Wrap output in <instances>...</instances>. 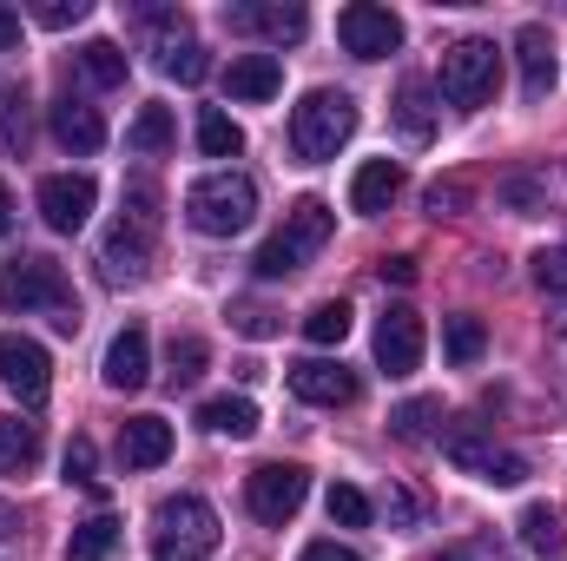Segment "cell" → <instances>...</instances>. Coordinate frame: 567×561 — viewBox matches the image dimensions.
I'll return each instance as SVG.
<instances>
[{
	"mask_svg": "<svg viewBox=\"0 0 567 561\" xmlns=\"http://www.w3.org/2000/svg\"><path fill=\"white\" fill-rule=\"evenodd\" d=\"M0 310H20V317H53V330H80V297L66 272L53 258H13L0 272Z\"/></svg>",
	"mask_w": 567,
	"mask_h": 561,
	"instance_id": "cell-1",
	"label": "cell"
},
{
	"mask_svg": "<svg viewBox=\"0 0 567 561\" xmlns=\"http://www.w3.org/2000/svg\"><path fill=\"white\" fill-rule=\"evenodd\" d=\"M350 133H357V100L337 93V86H310V93L290 106V145H297V159H310V165L337 159V152L350 145Z\"/></svg>",
	"mask_w": 567,
	"mask_h": 561,
	"instance_id": "cell-2",
	"label": "cell"
},
{
	"mask_svg": "<svg viewBox=\"0 0 567 561\" xmlns=\"http://www.w3.org/2000/svg\"><path fill=\"white\" fill-rule=\"evenodd\" d=\"M218 555V516L205 496H165L152 509V561H212Z\"/></svg>",
	"mask_w": 567,
	"mask_h": 561,
	"instance_id": "cell-3",
	"label": "cell"
},
{
	"mask_svg": "<svg viewBox=\"0 0 567 561\" xmlns=\"http://www.w3.org/2000/svg\"><path fill=\"white\" fill-rule=\"evenodd\" d=\"M185 218L205 232V238H238L251 218H258V185L245 172H212L185 192Z\"/></svg>",
	"mask_w": 567,
	"mask_h": 561,
	"instance_id": "cell-4",
	"label": "cell"
},
{
	"mask_svg": "<svg viewBox=\"0 0 567 561\" xmlns=\"http://www.w3.org/2000/svg\"><path fill=\"white\" fill-rule=\"evenodd\" d=\"M495 86H502V53H495V40H455V47H442V100H449V106L475 113V106L495 100Z\"/></svg>",
	"mask_w": 567,
	"mask_h": 561,
	"instance_id": "cell-5",
	"label": "cell"
},
{
	"mask_svg": "<svg viewBox=\"0 0 567 561\" xmlns=\"http://www.w3.org/2000/svg\"><path fill=\"white\" fill-rule=\"evenodd\" d=\"M442 456H449L462 476L488 482V489H515V482L528 476V462H522L515 449H502L482 422H449V429H442Z\"/></svg>",
	"mask_w": 567,
	"mask_h": 561,
	"instance_id": "cell-6",
	"label": "cell"
},
{
	"mask_svg": "<svg viewBox=\"0 0 567 561\" xmlns=\"http://www.w3.org/2000/svg\"><path fill=\"white\" fill-rule=\"evenodd\" d=\"M152 232H158V192H152V185H133V212L113 225V238H106V252H100L106 278L113 284L145 278V265H152Z\"/></svg>",
	"mask_w": 567,
	"mask_h": 561,
	"instance_id": "cell-7",
	"label": "cell"
},
{
	"mask_svg": "<svg viewBox=\"0 0 567 561\" xmlns=\"http://www.w3.org/2000/svg\"><path fill=\"white\" fill-rule=\"evenodd\" d=\"M303 496H310V476H303L297 462H258V469L245 476V502H251V516L271 522V529H284V522L303 509Z\"/></svg>",
	"mask_w": 567,
	"mask_h": 561,
	"instance_id": "cell-8",
	"label": "cell"
},
{
	"mask_svg": "<svg viewBox=\"0 0 567 561\" xmlns=\"http://www.w3.org/2000/svg\"><path fill=\"white\" fill-rule=\"evenodd\" d=\"M337 40H343V53H357V60H390V53L403 47V20H396L390 7H377V0H350V7L337 13Z\"/></svg>",
	"mask_w": 567,
	"mask_h": 561,
	"instance_id": "cell-9",
	"label": "cell"
},
{
	"mask_svg": "<svg viewBox=\"0 0 567 561\" xmlns=\"http://www.w3.org/2000/svg\"><path fill=\"white\" fill-rule=\"evenodd\" d=\"M33 205H40V218H47V232H60V238H73L86 218H93V205H100V185L86 178V172H53V178H40V192H33Z\"/></svg>",
	"mask_w": 567,
	"mask_h": 561,
	"instance_id": "cell-10",
	"label": "cell"
},
{
	"mask_svg": "<svg viewBox=\"0 0 567 561\" xmlns=\"http://www.w3.org/2000/svg\"><path fill=\"white\" fill-rule=\"evenodd\" d=\"M0 384H7L27 410L47 404V390H53V357H47V344L7 330V337H0Z\"/></svg>",
	"mask_w": 567,
	"mask_h": 561,
	"instance_id": "cell-11",
	"label": "cell"
},
{
	"mask_svg": "<svg viewBox=\"0 0 567 561\" xmlns=\"http://www.w3.org/2000/svg\"><path fill=\"white\" fill-rule=\"evenodd\" d=\"M357 370L350 364H330V357H303V364H290V397L297 404H310V410H343V404H357Z\"/></svg>",
	"mask_w": 567,
	"mask_h": 561,
	"instance_id": "cell-12",
	"label": "cell"
},
{
	"mask_svg": "<svg viewBox=\"0 0 567 561\" xmlns=\"http://www.w3.org/2000/svg\"><path fill=\"white\" fill-rule=\"evenodd\" d=\"M377 364H383L390 377H410V370L423 364V317H416L410 304H390V310L377 317Z\"/></svg>",
	"mask_w": 567,
	"mask_h": 561,
	"instance_id": "cell-13",
	"label": "cell"
},
{
	"mask_svg": "<svg viewBox=\"0 0 567 561\" xmlns=\"http://www.w3.org/2000/svg\"><path fill=\"white\" fill-rule=\"evenodd\" d=\"M100 377H106V390H145V377H152V337H145V324H126L106 344Z\"/></svg>",
	"mask_w": 567,
	"mask_h": 561,
	"instance_id": "cell-14",
	"label": "cell"
},
{
	"mask_svg": "<svg viewBox=\"0 0 567 561\" xmlns=\"http://www.w3.org/2000/svg\"><path fill=\"white\" fill-rule=\"evenodd\" d=\"M225 27L231 33H265V40H297L303 27H310V13L303 7H284V0H245V7H225Z\"/></svg>",
	"mask_w": 567,
	"mask_h": 561,
	"instance_id": "cell-15",
	"label": "cell"
},
{
	"mask_svg": "<svg viewBox=\"0 0 567 561\" xmlns=\"http://www.w3.org/2000/svg\"><path fill=\"white\" fill-rule=\"evenodd\" d=\"M225 93H231V100H245V106L278 100V93H284V60H278V53H238V60L225 67Z\"/></svg>",
	"mask_w": 567,
	"mask_h": 561,
	"instance_id": "cell-16",
	"label": "cell"
},
{
	"mask_svg": "<svg viewBox=\"0 0 567 561\" xmlns=\"http://www.w3.org/2000/svg\"><path fill=\"white\" fill-rule=\"evenodd\" d=\"M396 192H403V165L396 159H363L357 178H350V212L357 218H383L396 205Z\"/></svg>",
	"mask_w": 567,
	"mask_h": 561,
	"instance_id": "cell-17",
	"label": "cell"
},
{
	"mask_svg": "<svg viewBox=\"0 0 567 561\" xmlns=\"http://www.w3.org/2000/svg\"><path fill=\"white\" fill-rule=\"evenodd\" d=\"M515 60H522V100H548L555 93V40H548V27H522Z\"/></svg>",
	"mask_w": 567,
	"mask_h": 561,
	"instance_id": "cell-18",
	"label": "cell"
},
{
	"mask_svg": "<svg viewBox=\"0 0 567 561\" xmlns=\"http://www.w3.org/2000/svg\"><path fill=\"white\" fill-rule=\"evenodd\" d=\"M172 456V422L165 417H126L120 429V462L126 469H158Z\"/></svg>",
	"mask_w": 567,
	"mask_h": 561,
	"instance_id": "cell-19",
	"label": "cell"
},
{
	"mask_svg": "<svg viewBox=\"0 0 567 561\" xmlns=\"http://www.w3.org/2000/svg\"><path fill=\"white\" fill-rule=\"evenodd\" d=\"M53 140L66 145V152H100L106 145V120H100V106H86V100H60L53 106Z\"/></svg>",
	"mask_w": 567,
	"mask_h": 561,
	"instance_id": "cell-20",
	"label": "cell"
},
{
	"mask_svg": "<svg viewBox=\"0 0 567 561\" xmlns=\"http://www.w3.org/2000/svg\"><path fill=\"white\" fill-rule=\"evenodd\" d=\"M330 232H337V212L323 205V198H297L290 205V218H284V238L310 258V252H323L330 245Z\"/></svg>",
	"mask_w": 567,
	"mask_h": 561,
	"instance_id": "cell-21",
	"label": "cell"
},
{
	"mask_svg": "<svg viewBox=\"0 0 567 561\" xmlns=\"http://www.w3.org/2000/svg\"><path fill=\"white\" fill-rule=\"evenodd\" d=\"M555 198H567V172L561 178H548V172H515V178L502 185V205H515L522 218H542Z\"/></svg>",
	"mask_w": 567,
	"mask_h": 561,
	"instance_id": "cell-22",
	"label": "cell"
},
{
	"mask_svg": "<svg viewBox=\"0 0 567 561\" xmlns=\"http://www.w3.org/2000/svg\"><path fill=\"white\" fill-rule=\"evenodd\" d=\"M40 469V422L0 417V476H33Z\"/></svg>",
	"mask_w": 567,
	"mask_h": 561,
	"instance_id": "cell-23",
	"label": "cell"
},
{
	"mask_svg": "<svg viewBox=\"0 0 567 561\" xmlns=\"http://www.w3.org/2000/svg\"><path fill=\"white\" fill-rule=\"evenodd\" d=\"M172 140H178V120H172V106H140V120L126 126V152H140V159L172 152Z\"/></svg>",
	"mask_w": 567,
	"mask_h": 561,
	"instance_id": "cell-24",
	"label": "cell"
},
{
	"mask_svg": "<svg viewBox=\"0 0 567 561\" xmlns=\"http://www.w3.org/2000/svg\"><path fill=\"white\" fill-rule=\"evenodd\" d=\"M198 422L212 429V436H231V442H245V436H258V404L251 397H212Z\"/></svg>",
	"mask_w": 567,
	"mask_h": 561,
	"instance_id": "cell-25",
	"label": "cell"
},
{
	"mask_svg": "<svg viewBox=\"0 0 567 561\" xmlns=\"http://www.w3.org/2000/svg\"><path fill=\"white\" fill-rule=\"evenodd\" d=\"M390 113H396L403 140H416V145H423L429 133H435V100H429V86H423V80H403V86H396V106H390Z\"/></svg>",
	"mask_w": 567,
	"mask_h": 561,
	"instance_id": "cell-26",
	"label": "cell"
},
{
	"mask_svg": "<svg viewBox=\"0 0 567 561\" xmlns=\"http://www.w3.org/2000/svg\"><path fill=\"white\" fill-rule=\"evenodd\" d=\"M522 542H528V549H535V555H561L567 549V529H561V509H548V502H528V509H522Z\"/></svg>",
	"mask_w": 567,
	"mask_h": 561,
	"instance_id": "cell-27",
	"label": "cell"
},
{
	"mask_svg": "<svg viewBox=\"0 0 567 561\" xmlns=\"http://www.w3.org/2000/svg\"><path fill=\"white\" fill-rule=\"evenodd\" d=\"M120 549V516H86L66 542V561H106Z\"/></svg>",
	"mask_w": 567,
	"mask_h": 561,
	"instance_id": "cell-28",
	"label": "cell"
},
{
	"mask_svg": "<svg viewBox=\"0 0 567 561\" xmlns=\"http://www.w3.org/2000/svg\"><path fill=\"white\" fill-rule=\"evenodd\" d=\"M442 350H449V364H475L482 350H488V330H482V317H442Z\"/></svg>",
	"mask_w": 567,
	"mask_h": 561,
	"instance_id": "cell-29",
	"label": "cell"
},
{
	"mask_svg": "<svg viewBox=\"0 0 567 561\" xmlns=\"http://www.w3.org/2000/svg\"><path fill=\"white\" fill-rule=\"evenodd\" d=\"M205 357H212V350H205V337H192V330H185V337H172V350H165V384H172V390L198 384V377H205Z\"/></svg>",
	"mask_w": 567,
	"mask_h": 561,
	"instance_id": "cell-30",
	"label": "cell"
},
{
	"mask_svg": "<svg viewBox=\"0 0 567 561\" xmlns=\"http://www.w3.org/2000/svg\"><path fill=\"white\" fill-rule=\"evenodd\" d=\"M198 152H205V159H238V152H245L238 120H231V113H218V106H212V113H198Z\"/></svg>",
	"mask_w": 567,
	"mask_h": 561,
	"instance_id": "cell-31",
	"label": "cell"
},
{
	"mask_svg": "<svg viewBox=\"0 0 567 561\" xmlns=\"http://www.w3.org/2000/svg\"><path fill=\"white\" fill-rule=\"evenodd\" d=\"M80 73H86L93 86H126V53H120L113 40H86V47H80Z\"/></svg>",
	"mask_w": 567,
	"mask_h": 561,
	"instance_id": "cell-32",
	"label": "cell"
},
{
	"mask_svg": "<svg viewBox=\"0 0 567 561\" xmlns=\"http://www.w3.org/2000/svg\"><path fill=\"white\" fill-rule=\"evenodd\" d=\"M303 337H310V344H323V350H330V344H343V337H350V304H343V297L317 304V310L303 317Z\"/></svg>",
	"mask_w": 567,
	"mask_h": 561,
	"instance_id": "cell-33",
	"label": "cell"
},
{
	"mask_svg": "<svg viewBox=\"0 0 567 561\" xmlns=\"http://www.w3.org/2000/svg\"><path fill=\"white\" fill-rule=\"evenodd\" d=\"M435 417H442V404H435V397H410V404H396V410H390V429H396L403 442H429Z\"/></svg>",
	"mask_w": 567,
	"mask_h": 561,
	"instance_id": "cell-34",
	"label": "cell"
},
{
	"mask_svg": "<svg viewBox=\"0 0 567 561\" xmlns=\"http://www.w3.org/2000/svg\"><path fill=\"white\" fill-rule=\"evenodd\" d=\"M323 509H330V522H343V529H363V522H370V496L350 489V482H330Z\"/></svg>",
	"mask_w": 567,
	"mask_h": 561,
	"instance_id": "cell-35",
	"label": "cell"
},
{
	"mask_svg": "<svg viewBox=\"0 0 567 561\" xmlns=\"http://www.w3.org/2000/svg\"><path fill=\"white\" fill-rule=\"evenodd\" d=\"M251 265H258V278H290V272H297V265H303V252H297V245H290V238H265V245H258V258H251Z\"/></svg>",
	"mask_w": 567,
	"mask_h": 561,
	"instance_id": "cell-36",
	"label": "cell"
},
{
	"mask_svg": "<svg viewBox=\"0 0 567 561\" xmlns=\"http://www.w3.org/2000/svg\"><path fill=\"white\" fill-rule=\"evenodd\" d=\"M231 324L245 330V337H278V310H265V304H231Z\"/></svg>",
	"mask_w": 567,
	"mask_h": 561,
	"instance_id": "cell-37",
	"label": "cell"
},
{
	"mask_svg": "<svg viewBox=\"0 0 567 561\" xmlns=\"http://www.w3.org/2000/svg\"><path fill=\"white\" fill-rule=\"evenodd\" d=\"M20 106H27V93L7 86V93H0V140L7 145H27V113H20Z\"/></svg>",
	"mask_w": 567,
	"mask_h": 561,
	"instance_id": "cell-38",
	"label": "cell"
},
{
	"mask_svg": "<svg viewBox=\"0 0 567 561\" xmlns=\"http://www.w3.org/2000/svg\"><path fill=\"white\" fill-rule=\"evenodd\" d=\"M93 469H100V449L86 436H73L66 442V482H93Z\"/></svg>",
	"mask_w": 567,
	"mask_h": 561,
	"instance_id": "cell-39",
	"label": "cell"
},
{
	"mask_svg": "<svg viewBox=\"0 0 567 561\" xmlns=\"http://www.w3.org/2000/svg\"><path fill=\"white\" fill-rule=\"evenodd\" d=\"M383 516H390V529H416V522H423V502H416L410 489H390V496H383Z\"/></svg>",
	"mask_w": 567,
	"mask_h": 561,
	"instance_id": "cell-40",
	"label": "cell"
},
{
	"mask_svg": "<svg viewBox=\"0 0 567 561\" xmlns=\"http://www.w3.org/2000/svg\"><path fill=\"white\" fill-rule=\"evenodd\" d=\"M33 20H40V27H80V20H86V0H47Z\"/></svg>",
	"mask_w": 567,
	"mask_h": 561,
	"instance_id": "cell-41",
	"label": "cell"
},
{
	"mask_svg": "<svg viewBox=\"0 0 567 561\" xmlns=\"http://www.w3.org/2000/svg\"><path fill=\"white\" fill-rule=\"evenodd\" d=\"M535 284L542 290H567V252H542L535 258Z\"/></svg>",
	"mask_w": 567,
	"mask_h": 561,
	"instance_id": "cell-42",
	"label": "cell"
},
{
	"mask_svg": "<svg viewBox=\"0 0 567 561\" xmlns=\"http://www.w3.org/2000/svg\"><path fill=\"white\" fill-rule=\"evenodd\" d=\"M455 205H468V192H462V185H455V178H449V185H442V178H435V185H429V212H435V218H442V212H455Z\"/></svg>",
	"mask_w": 567,
	"mask_h": 561,
	"instance_id": "cell-43",
	"label": "cell"
},
{
	"mask_svg": "<svg viewBox=\"0 0 567 561\" xmlns=\"http://www.w3.org/2000/svg\"><path fill=\"white\" fill-rule=\"evenodd\" d=\"M442 561H508V555H502L495 542H455V549H449Z\"/></svg>",
	"mask_w": 567,
	"mask_h": 561,
	"instance_id": "cell-44",
	"label": "cell"
},
{
	"mask_svg": "<svg viewBox=\"0 0 567 561\" xmlns=\"http://www.w3.org/2000/svg\"><path fill=\"white\" fill-rule=\"evenodd\" d=\"M297 561H363V555H357V549H343V542H310Z\"/></svg>",
	"mask_w": 567,
	"mask_h": 561,
	"instance_id": "cell-45",
	"label": "cell"
},
{
	"mask_svg": "<svg viewBox=\"0 0 567 561\" xmlns=\"http://www.w3.org/2000/svg\"><path fill=\"white\" fill-rule=\"evenodd\" d=\"M383 284H416V258H383Z\"/></svg>",
	"mask_w": 567,
	"mask_h": 561,
	"instance_id": "cell-46",
	"label": "cell"
},
{
	"mask_svg": "<svg viewBox=\"0 0 567 561\" xmlns=\"http://www.w3.org/2000/svg\"><path fill=\"white\" fill-rule=\"evenodd\" d=\"M13 40H20V13H13V7H0V53H7Z\"/></svg>",
	"mask_w": 567,
	"mask_h": 561,
	"instance_id": "cell-47",
	"label": "cell"
},
{
	"mask_svg": "<svg viewBox=\"0 0 567 561\" xmlns=\"http://www.w3.org/2000/svg\"><path fill=\"white\" fill-rule=\"evenodd\" d=\"M7 232H13V192L0 185V238H7Z\"/></svg>",
	"mask_w": 567,
	"mask_h": 561,
	"instance_id": "cell-48",
	"label": "cell"
}]
</instances>
